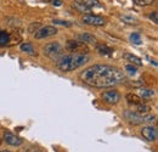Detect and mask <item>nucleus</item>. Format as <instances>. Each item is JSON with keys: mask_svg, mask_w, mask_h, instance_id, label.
Wrapping results in <instances>:
<instances>
[{"mask_svg": "<svg viewBox=\"0 0 158 152\" xmlns=\"http://www.w3.org/2000/svg\"><path fill=\"white\" fill-rule=\"evenodd\" d=\"M4 140L6 141V144H9L11 146H20L21 144L23 142V140L21 137H19L15 134H12L11 132H5V134H4Z\"/></svg>", "mask_w": 158, "mask_h": 152, "instance_id": "9", "label": "nucleus"}, {"mask_svg": "<svg viewBox=\"0 0 158 152\" xmlns=\"http://www.w3.org/2000/svg\"><path fill=\"white\" fill-rule=\"evenodd\" d=\"M10 44V34L6 32H0V45L5 46Z\"/></svg>", "mask_w": 158, "mask_h": 152, "instance_id": "16", "label": "nucleus"}, {"mask_svg": "<svg viewBox=\"0 0 158 152\" xmlns=\"http://www.w3.org/2000/svg\"><path fill=\"white\" fill-rule=\"evenodd\" d=\"M80 79L94 88H108L122 83L125 77L118 68L106 66V65H95L80 73Z\"/></svg>", "mask_w": 158, "mask_h": 152, "instance_id": "1", "label": "nucleus"}, {"mask_svg": "<svg viewBox=\"0 0 158 152\" xmlns=\"http://www.w3.org/2000/svg\"><path fill=\"white\" fill-rule=\"evenodd\" d=\"M0 144H1V139H0Z\"/></svg>", "mask_w": 158, "mask_h": 152, "instance_id": "31", "label": "nucleus"}, {"mask_svg": "<svg viewBox=\"0 0 158 152\" xmlns=\"http://www.w3.org/2000/svg\"><path fill=\"white\" fill-rule=\"evenodd\" d=\"M127 101H128L129 105H134V106H138V105L141 103L140 96L134 95V94H128V95H127Z\"/></svg>", "mask_w": 158, "mask_h": 152, "instance_id": "14", "label": "nucleus"}, {"mask_svg": "<svg viewBox=\"0 0 158 152\" xmlns=\"http://www.w3.org/2000/svg\"><path fill=\"white\" fill-rule=\"evenodd\" d=\"M44 54L49 58H52V60L57 61L63 54V48L60 45L59 43H50V44L44 46Z\"/></svg>", "mask_w": 158, "mask_h": 152, "instance_id": "3", "label": "nucleus"}, {"mask_svg": "<svg viewBox=\"0 0 158 152\" xmlns=\"http://www.w3.org/2000/svg\"><path fill=\"white\" fill-rule=\"evenodd\" d=\"M21 50L23 53H28V54H34V50H33V45L29 44V43H26V44H22L21 45Z\"/></svg>", "mask_w": 158, "mask_h": 152, "instance_id": "17", "label": "nucleus"}, {"mask_svg": "<svg viewBox=\"0 0 158 152\" xmlns=\"http://www.w3.org/2000/svg\"><path fill=\"white\" fill-rule=\"evenodd\" d=\"M101 97L105 102H107L110 105H116L120 100V94L117 90H108V91H105Z\"/></svg>", "mask_w": 158, "mask_h": 152, "instance_id": "6", "label": "nucleus"}, {"mask_svg": "<svg viewBox=\"0 0 158 152\" xmlns=\"http://www.w3.org/2000/svg\"><path fill=\"white\" fill-rule=\"evenodd\" d=\"M62 2H61V0H54L52 1V5H56V6H60Z\"/></svg>", "mask_w": 158, "mask_h": 152, "instance_id": "28", "label": "nucleus"}, {"mask_svg": "<svg viewBox=\"0 0 158 152\" xmlns=\"http://www.w3.org/2000/svg\"><path fill=\"white\" fill-rule=\"evenodd\" d=\"M40 27H41V24L40 23H32L31 26H29V28H28V31L31 32V33H34V31L37 32L38 29H39Z\"/></svg>", "mask_w": 158, "mask_h": 152, "instance_id": "24", "label": "nucleus"}, {"mask_svg": "<svg viewBox=\"0 0 158 152\" xmlns=\"http://www.w3.org/2000/svg\"><path fill=\"white\" fill-rule=\"evenodd\" d=\"M73 7H76L80 12H91V9L89 6H86L81 0H76L73 2Z\"/></svg>", "mask_w": 158, "mask_h": 152, "instance_id": "11", "label": "nucleus"}, {"mask_svg": "<svg viewBox=\"0 0 158 152\" xmlns=\"http://www.w3.org/2000/svg\"><path fill=\"white\" fill-rule=\"evenodd\" d=\"M150 111V107L148 106H146V105H142V103H140V105H138V112L140 114H145L147 113Z\"/></svg>", "mask_w": 158, "mask_h": 152, "instance_id": "21", "label": "nucleus"}, {"mask_svg": "<svg viewBox=\"0 0 158 152\" xmlns=\"http://www.w3.org/2000/svg\"><path fill=\"white\" fill-rule=\"evenodd\" d=\"M125 71H127L130 76H133V74H136V73H138V71H136V68L134 67V65H128V66L125 67Z\"/></svg>", "mask_w": 158, "mask_h": 152, "instance_id": "23", "label": "nucleus"}, {"mask_svg": "<svg viewBox=\"0 0 158 152\" xmlns=\"http://www.w3.org/2000/svg\"><path fill=\"white\" fill-rule=\"evenodd\" d=\"M134 2L139 6H147L153 2V0H134Z\"/></svg>", "mask_w": 158, "mask_h": 152, "instance_id": "22", "label": "nucleus"}, {"mask_svg": "<svg viewBox=\"0 0 158 152\" xmlns=\"http://www.w3.org/2000/svg\"><path fill=\"white\" fill-rule=\"evenodd\" d=\"M77 40H80L83 43H96V38L93 36V34H89V33H81V34H78L77 36Z\"/></svg>", "mask_w": 158, "mask_h": 152, "instance_id": "10", "label": "nucleus"}, {"mask_svg": "<svg viewBox=\"0 0 158 152\" xmlns=\"http://www.w3.org/2000/svg\"><path fill=\"white\" fill-rule=\"evenodd\" d=\"M124 58H127L131 65H136V66H141L142 65V60L140 57L133 55V54H128V53L124 54Z\"/></svg>", "mask_w": 158, "mask_h": 152, "instance_id": "12", "label": "nucleus"}, {"mask_svg": "<svg viewBox=\"0 0 158 152\" xmlns=\"http://www.w3.org/2000/svg\"><path fill=\"white\" fill-rule=\"evenodd\" d=\"M150 19H153L155 23H157V11H155L153 14H151V15H150Z\"/></svg>", "mask_w": 158, "mask_h": 152, "instance_id": "26", "label": "nucleus"}, {"mask_svg": "<svg viewBox=\"0 0 158 152\" xmlns=\"http://www.w3.org/2000/svg\"><path fill=\"white\" fill-rule=\"evenodd\" d=\"M54 23L55 24H61V26H66V27H71L72 26L71 22H66V21H62V19H54Z\"/></svg>", "mask_w": 158, "mask_h": 152, "instance_id": "25", "label": "nucleus"}, {"mask_svg": "<svg viewBox=\"0 0 158 152\" xmlns=\"http://www.w3.org/2000/svg\"><path fill=\"white\" fill-rule=\"evenodd\" d=\"M122 19L123 22L125 23H130V24H138V19L131 17V16H122Z\"/></svg>", "mask_w": 158, "mask_h": 152, "instance_id": "19", "label": "nucleus"}, {"mask_svg": "<svg viewBox=\"0 0 158 152\" xmlns=\"http://www.w3.org/2000/svg\"><path fill=\"white\" fill-rule=\"evenodd\" d=\"M57 28L52 27V26H45V27H40L39 29L34 33L35 39H44L48 37H52L55 34H57Z\"/></svg>", "mask_w": 158, "mask_h": 152, "instance_id": "5", "label": "nucleus"}, {"mask_svg": "<svg viewBox=\"0 0 158 152\" xmlns=\"http://www.w3.org/2000/svg\"><path fill=\"white\" fill-rule=\"evenodd\" d=\"M66 49L72 53V54H84V53H88L89 49L86 46L85 43L80 41V40H68L67 44H66Z\"/></svg>", "mask_w": 158, "mask_h": 152, "instance_id": "4", "label": "nucleus"}, {"mask_svg": "<svg viewBox=\"0 0 158 152\" xmlns=\"http://www.w3.org/2000/svg\"><path fill=\"white\" fill-rule=\"evenodd\" d=\"M26 152H40V151L38 149H35V147H29V149H27Z\"/></svg>", "mask_w": 158, "mask_h": 152, "instance_id": "27", "label": "nucleus"}, {"mask_svg": "<svg viewBox=\"0 0 158 152\" xmlns=\"http://www.w3.org/2000/svg\"><path fill=\"white\" fill-rule=\"evenodd\" d=\"M130 40H131V43H134V44H141V37H140V34L138 33H133L131 36H130Z\"/></svg>", "mask_w": 158, "mask_h": 152, "instance_id": "20", "label": "nucleus"}, {"mask_svg": "<svg viewBox=\"0 0 158 152\" xmlns=\"http://www.w3.org/2000/svg\"><path fill=\"white\" fill-rule=\"evenodd\" d=\"M88 61H89V57L84 54H71V55L61 56L56 63L61 71L69 72L84 66L85 63H88Z\"/></svg>", "mask_w": 158, "mask_h": 152, "instance_id": "2", "label": "nucleus"}, {"mask_svg": "<svg viewBox=\"0 0 158 152\" xmlns=\"http://www.w3.org/2000/svg\"><path fill=\"white\" fill-rule=\"evenodd\" d=\"M1 152H11V151H7V150H4V151H1Z\"/></svg>", "mask_w": 158, "mask_h": 152, "instance_id": "30", "label": "nucleus"}, {"mask_svg": "<svg viewBox=\"0 0 158 152\" xmlns=\"http://www.w3.org/2000/svg\"><path fill=\"white\" fill-rule=\"evenodd\" d=\"M44 1H45V2H51V4H52L54 0H44Z\"/></svg>", "mask_w": 158, "mask_h": 152, "instance_id": "29", "label": "nucleus"}, {"mask_svg": "<svg viewBox=\"0 0 158 152\" xmlns=\"http://www.w3.org/2000/svg\"><path fill=\"white\" fill-rule=\"evenodd\" d=\"M141 134H142V136H143L146 140H148V141H155L158 136L156 127H152V125H148V127L142 128Z\"/></svg>", "mask_w": 158, "mask_h": 152, "instance_id": "8", "label": "nucleus"}, {"mask_svg": "<svg viewBox=\"0 0 158 152\" xmlns=\"http://www.w3.org/2000/svg\"><path fill=\"white\" fill-rule=\"evenodd\" d=\"M83 22L86 23V24H90V26H103L106 23V21L103 17L101 16H98V15H84L83 16Z\"/></svg>", "mask_w": 158, "mask_h": 152, "instance_id": "7", "label": "nucleus"}, {"mask_svg": "<svg viewBox=\"0 0 158 152\" xmlns=\"http://www.w3.org/2000/svg\"><path fill=\"white\" fill-rule=\"evenodd\" d=\"M139 94H140V99H145V100H148L155 95L153 90H150V89H140Z\"/></svg>", "mask_w": 158, "mask_h": 152, "instance_id": "15", "label": "nucleus"}, {"mask_svg": "<svg viewBox=\"0 0 158 152\" xmlns=\"http://www.w3.org/2000/svg\"><path fill=\"white\" fill-rule=\"evenodd\" d=\"M98 51H99L101 55H103V56H111L113 50L110 46H107V45L100 44V45H98Z\"/></svg>", "mask_w": 158, "mask_h": 152, "instance_id": "13", "label": "nucleus"}, {"mask_svg": "<svg viewBox=\"0 0 158 152\" xmlns=\"http://www.w3.org/2000/svg\"><path fill=\"white\" fill-rule=\"evenodd\" d=\"M81 1H83L86 6H89L90 9H93V7H95V6H101L98 0H81Z\"/></svg>", "mask_w": 158, "mask_h": 152, "instance_id": "18", "label": "nucleus"}]
</instances>
